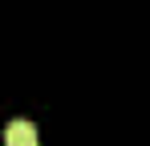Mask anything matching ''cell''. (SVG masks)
Returning <instances> with one entry per match:
<instances>
[{"label":"cell","instance_id":"cell-1","mask_svg":"<svg viewBox=\"0 0 150 146\" xmlns=\"http://www.w3.org/2000/svg\"><path fill=\"white\" fill-rule=\"evenodd\" d=\"M4 146H37V126L33 122H8Z\"/></svg>","mask_w":150,"mask_h":146}]
</instances>
